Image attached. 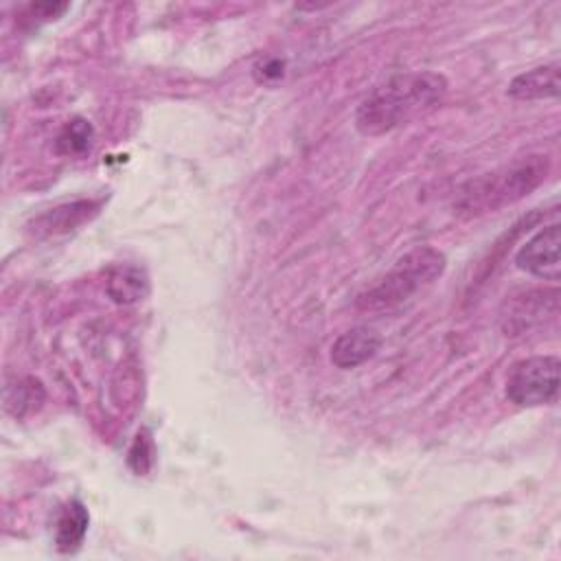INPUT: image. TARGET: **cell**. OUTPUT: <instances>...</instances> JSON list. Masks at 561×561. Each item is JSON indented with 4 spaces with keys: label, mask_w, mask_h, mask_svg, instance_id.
I'll use <instances>...</instances> for the list:
<instances>
[{
    "label": "cell",
    "mask_w": 561,
    "mask_h": 561,
    "mask_svg": "<svg viewBox=\"0 0 561 561\" xmlns=\"http://www.w3.org/2000/svg\"><path fill=\"white\" fill-rule=\"evenodd\" d=\"M445 92L447 79L438 72L394 75L359 103L355 112V127L364 136H381L434 107Z\"/></svg>",
    "instance_id": "6da1fadb"
},
{
    "label": "cell",
    "mask_w": 561,
    "mask_h": 561,
    "mask_svg": "<svg viewBox=\"0 0 561 561\" xmlns=\"http://www.w3.org/2000/svg\"><path fill=\"white\" fill-rule=\"evenodd\" d=\"M559 61L543 64L537 68H530L526 72H519L508 83V96L517 101H543V99H557L561 92L559 81Z\"/></svg>",
    "instance_id": "ba28073f"
},
{
    "label": "cell",
    "mask_w": 561,
    "mask_h": 561,
    "mask_svg": "<svg viewBox=\"0 0 561 561\" xmlns=\"http://www.w3.org/2000/svg\"><path fill=\"white\" fill-rule=\"evenodd\" d=\"M42 401H44V388L35 379H15V383H7L4 388V408L15 419H22Z\"/></svg>",
    "instance_id": "4fadbf2b"
},
{
    "label": "cell",
    "mask_w": 561,
    "mask_h": 561,
    "mask_svg": "<svg viewBox=\"0 0 561 561\" xmlns=\"http://www.w3.org/2000/svg\"><path fill=\"white\" fill-rule=\"evenodd\" d=\"M559 370L561 359L557 355H533L517 362L506 377V399L519 408L557 403Z\"/></svg>",
    "instance_id": "277c9868"
},
{
    "label": "cell",
    "mask_w": 561,
    "mask_h": 561,
    "mask_svg": "<svg viewBox=\"0 0 561 561\" xmlns=\"http://www.w3.org/2000/svg\"><path fill=\"white\" fill-rule=\"evenodd\" d=\"M519 270L557 283L561 278V226L550 224L535 232L515 254Z\"/></svg>",
    "instance_id": "5b68a950"
},
{
    "label": "cell",
    "mask_w": 561,
    "mask_h": 561,
    "mask_svg": "<svg viewBox=\"0 0 561 561\" xmlns=\"http://www.w3.org/2000/svg\"><path fill=\"white\" fill-rule=\"evenodd\" d=\"M88 524H90V515L88 508L79 502L72 500L68 502L57 519L55 526V543L61 552H72L81 546L85 533H88Z\"/></svg>",
    "instance_id": "8fae6325"
},
{
    "label": "cell",
    "mask_w": 561,
    "mask_h": 561,
    "mask_svg": "<svg viewBox=\"0 0 561 561\" xmlns=\"http://www.w3.org/2000/svg\"><path fill=\"white\" fill-rule=\"evenodd\" d=\"M548 167V156H528L493 169L484 175H478L458 191L454 208L465 217H476L504 208L535 191L543 182Z\"/></svg>",
    "instance_id": "7a4b0ae2"
},
{
    "label": "cell",
    "mask_w": 561,
    "mask_h": 561,
    "mask_svg": "<svg viewBox=\"0 0 561 561\" xmlns=\"http://www.w3.org/2000/svg\"><path fill=\"white\" fill-rule=\"evenodd\" d=\"M94 145V129L90 121L77 116L70 118L55 138V151L59 156H81L90 151Z\"/></svg>",
    "instance_id": "7c38bea8"
},
{
    "label": "cell",
    "mask_w": 561,
    "mask_h": 561,
    "mask_svg": "<svg viewBox=\"0 0 561 561\" xmlns=\"http://www.w3.org/2000/svg\"><path fill=\"white\" fill-rule=\"evenodd\" d=\"M283 61L280 59H265L263 64L256 66L254 75L259 81H270V79H280L283 77Z\"/></svg>",
    "instance_id": "9a60e30c"
},
{
    "label": "cell",
    "mask_w": 561,
    "mask_h": 561,
    "mask_svg": "<svg viewBox=\"0 0 561 561\" xmlns=\"http://www.w3.org/2000/svg\"><path fill=\"white\" fill-rule=\"evenodd\" d=\"M557 302H559L557 289H535L522 296H513L511 300H506L508 311L502 313V329L506 331V335L524 333L535 324L543 322L546 316L554 318Z\"/></svg>",
    "instance_id": "8992f818"
},
{
    "label": "cell",
    "mask_w": 561,
    "mask_h": 561,
    "mask_svg": "<svg viewBox=\"0 0 561 561\" xmlns=\"http://www.w3.org/2000/svg\"><path fill=\"white\" fill-rule=\"evenodd\" d=\"M129 465L131 469L140 476V473H147L153 465V443H151V436L147 430L138 432L131 449H129Z\"/></svg>",
    "instance_id": "5bb4252c"
},
{
    "label": "cell",
    "mask_w": 561,
    "mask_h": 561,
    "mask_svg": "<svg viewBox=\"0 0 561 561\" xmlns=\"http://www.w3.org/2000/svg\"><path fill=\"white\" fill-rule=\"evenodd\" d=\"M445 265L443 252L432 245H419L397 259L386 276L357 298V307L362 311H388L399 307L421 287L434 283L445 272Z\"/></svg>",
    "instance_id": "3957f363"
},
{
    "label": "cell",
    "mask_w": 561,
    "mask_h": 561,
    "mask_svg": "<svg viewBox=\"0 0 561 561\" xmlns=\"http://www.w3.org/2000/svg\"><path fill=\"white\" fill-rule=\"evenodd\" d=\"M381 346V337L368 327H355L344 331L331 346V364L351 370L368 362Z\"/></svg>",
    "instance_id": "52a82bcc"
},
{
    "label": "cell",
    "mask_w": 561,
    "mask_h": 561,
    "mask_svg": "<svg viewBox=\"0 0 561 561\" xmlns=\"http://www.w3.org/2000/svg\"><path fill=\"white\" fill-rule=\"evenodd\" d=\"M96 210H99V204L90 202V199L61 204V206H55V208L42 213L39 217H35L31 224V230L35 237L64 234V232H70V230L79 228L81 224L90 221L96 215Z\"/></svg>",
    "instance_id": "9c48e42d"
},
{
    "label": "cell",
    "mask_w": 561,
    "mask_h": 561,
    "mask_svg": "<svg viewBox=\"0 0 561 561\" xmlns=\"http://www.w3.org/2000/svg\"><path fill=\"white\" fill-rule=\"evenodd\" d=\"M105 291L118 305H134L149 294V276L142 267L131 263L114 265L107 274Z\"/></svg>",
    "instance_id": "30bf717a"
}]
</instances>
